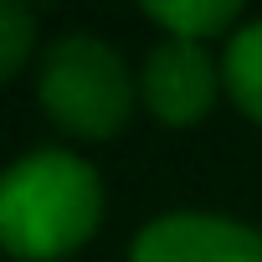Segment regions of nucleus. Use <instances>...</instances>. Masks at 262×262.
Masks as SVG:
<instances>
[{
	"label": "nucleus",
	"instance_id": "obj_1",
	"mask_svg": "<svg viewBox=\"0 0 262 262\" xmlns=\"http://www.w3.org/2000/svg\"><path fill=\"white\" fill-rule=\"evenodd\" d=\"M98 216H103L98 175L62 149L26 155L21 165H11L0 185V236L21 262L67 257L93 236Z\"/></svg>",
	"mask_w": 262,
	"mask_h": 262
},
{
	"label": "nucleus",
	"instance_id": "obj_2",
	"mask_svg": "<svg viewBox=\"0 0 262 262\" xmlns=\"http://www.w3.org/2000/svg\"><path fill=\"white\" fill-rule=\"evenodd\" d=\"M41 108L82 139H108L128 118V72L98 36H62L41 57Z\"/></svg>",
	"mask_w": 262,
	"mask_h": 262
},
{
	"label": "nucleus",
	"instance_id": "obj_3",
	"mask_svg": "<svg viewBox=\"0 0 262 262\" xmlns=\"http://www.w3.org/2000/svg\"><path fill=\"white\" fill-rule=\"evenodd\" d=\"M128 262H262V231L221 216H165L139 231Z\"/></svg>",
	"mask_w": 262,
	"mask_h": 262
},
{
	"label": "nucleus",
	"instance_id": "obj_4",
	"mask_svg": "<svg viewBox=\"0 0 262 262\" xmlns=\"http://www.w3.org/2000/svg\"><path fill=\"white\" fill-rule=\"evenodd\" d=\"M144 98L155 108V118L165 123H195L211 98H216V67L206 57L201 41H165L155 57H149V72H144Z\"/></svg>",
	"mask_w": 262,
	"mask_h": 262
},
{
	"label": "nucleus",
	"instance_id": "obj_5",
	"mask_svg": "<svg viewBox=\"0 0 262 262\" xmlns=\"http://www.w3.org/2000/svg\"><path fill=\"white\" fill-rule=\"evenodd\" d=\"M226 88H231L236 108L262 123V21H252L247 31L231 36V47H226Z\"/></svg>",
	"mask_w": 262,
	"mask_h": 262
},
{
	"label": "nucleus",
	"instance_id": "obj_6",
	"mask_svg": "<svg viewBox=\"0 0 262 262\" xmlns=\"http://www.w3.org/2000/svg\"><path fill=\"white\" fill-rule=\"evenodd\" d=\"M149 16L160 26H170L180 41H201V36L231 26L236 21V6H231V0H155Z\"/></svg>",
	"mask_w": 262,
	"mask_h": 262
},
{
	"label": "nucleus",
	"instance_id": "obj_7",
	"mask_svg": "<svg viewBox=\"0 0 262 262\" xmlns=\"http://www.w3.org/2000/svg\"><path fill=\"white\" fill-rule=\"evenodd\" d=\"M26 47H31V21L21 6H0V72H21L26 62Z\"/></svg>",
	"mask_w": 262,
	"mask_h": 262
}]
</instances>
